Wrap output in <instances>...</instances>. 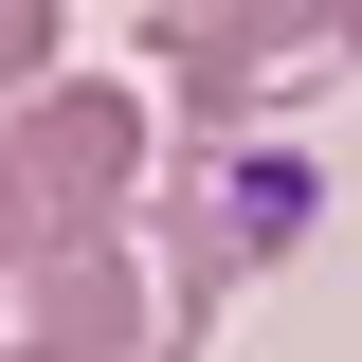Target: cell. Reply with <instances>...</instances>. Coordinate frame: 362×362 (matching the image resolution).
I'll list each match as a JSON object with an SVG mask.
<instances>
[{"label":"cell","instance_id":"7a4b0ae2","mask_svg":"<svg viewBox=\"0 0 362 362\" xmlns=\"http://www.w3.org/2000/svg\"><path fill=\"white\" fill-rule=\"evenodd\" d=\"M0 145H18V199H37L54 235H127L145 163H163V109H145L127 73H54L37 109H0Z\"/></svg>","mask_w":362,"mask_h":362},{"label":"cell","instance_id":"6da1fadb","mask_svg":"<svg viewBox=\"0 0 362 362\" xmlns=\"http://www.w3.org/2000/svg\"><path fill=\"white\" fill-rule=\"evenodd\" d=\"M145 73H163V109L254 145L272 109H308L326 73H362V0H145Z\"/></svg>","mask_w":362,"mask_h":362},{"label":"cell","instance_id":"277c9868","mask_svg":"<svg viewBox=\"0 0 362 362\" xmlns=\"http://www.w3.org/2000/svg\"><path fill=\"white\" fill-rule=\"evenodd\" d=\"M0 362H145V254L127 235H37L0 272Z\"/></svg>","mask_w":362,"mask_h":362},{"label":"cell","instance_id":"3957f363","mask_svg":"<svg viewBox=\"0 0 362 362\" xmlns=\"http://www.w3.org/2000/svg\"><path fill=\"white\" fill-rule=\"evenodd\" d=\"M308 218H326V199H308V163H290V145H199V163H181V199H163V326H199L235 272H272Z\"/></svg>","mask_w":362,"mask_h":362},{"label":"cell","instance_id":"5b68a950","mask_svg":"<svg viewBox=\"0 0 362 362\" xmlns=\"http://www.w3.org/2000/svg\"><path fill=\"white\" fill-rule=\"evenodd\" d=\"M54 54H73V18H54V0H0V109H37Z\"/></svg>","mask_w":362,"mask_h":362},{"label":"cell","instance_id":"8992f818","mask_svg":"<svg viewBox=\"0 0 362 362\" xmlns=\"http://www.w3.org/2000/svg\"><path fill=\"white\" fill-rule=\"evenodd\" d=\"M37 235H54V218H37V199H18V145H0V272L37 254Z\"/></svg>","mask_w":362,"mask_h":362}]
</instances>
